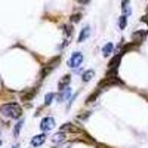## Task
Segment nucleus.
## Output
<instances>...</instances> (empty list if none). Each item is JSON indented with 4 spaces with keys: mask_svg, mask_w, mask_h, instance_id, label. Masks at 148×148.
<instances>
[{
    "mask_svg": "<svg viewBox=\"0 0 148 148\" xmlns=\"http://www.w3.org/2000/svg\"><path fill=\"white\" fill-rule=\"evenodd\" d=\"M0 114H3L5 117H10V119H19L22 111L16 104H3V105H0Z\"/></svg>",
    "mask_w": 148,
    "mask_h": 148,
    "instance_id": "nucleus-1",
    "label": "nucleus"
},
{
    "mask_svg": "<svg viewBox=\"0 0 148 148\" xmlns=\"http://www.w3.org/2000/svg\"><path fill=\"white\" fill-rule=\"evenodd\" d=\"M82 62H83V53L74 52V53L71 55V58L68 59V67H70V68H77Z\"/></svg>",
    "mask_w": 148,
    "mask_h": 148,
    "instance_id": "nucleus-2",
    "label": "nucleus"
},
{
    "mask_svg": "<svg viewBox=\"0 0 148 148\" xmlns=\"http://www.w3.org/2000/svg\"><path fill=\"white\" fill-rule=\"evenodd\" d=\"M40 127L43 132H49V130H52L55 127V120L52 117H45L40 123Z\"/></svg>",
    "mask_w": 148,
    "mask_h": 148,
    "instance_id": "nucleus-3",
    "label": "nucleus"
},
{
    "mask_svg": "<svg viewBox=\"0 0 148 148\" xmlns=\"http://www.w3.org/2000/svg\"><path fill=\"white\" fill-rule=\"evenodd\" d=\"M45 141H46V135H45V133L36 135V136L31 139V147H40Z\"/></svg>",
    "mask_w": 148,
    "mask_h": 148,
    "instance_id": "nucleus-4",
    "label": "nucleus"
},
{
    "mask_svg": "<svg viewBox=\"0 0 148 148\" xmlns=\"http://www.w3.org/2000/svg\"><path fill=\"white\" fill-rule=\"evenodd\" d=\"M58 62H59V58H53V59H52V62H51V64H49V65H47V67H46V68L42 71V77H45L46 74L51 73V71H52V70L56 67V64H58Z\"/></svg>",
    "mask_w": 148,
    "mask_h": 148,
    "instance_id": "nucleus-5",
    "label": "nucleus"
},
{
    "mask_svg": "<svg viewBox=\"0 0 148 148\" xmlns=\"http://www.w3.org/2000/svg\"><path fill=\"white\" fill-rule=\"evenodd\" d=\"M89 33H90V28H89V27H84V28L82 30L80 36H79V42H80V43H82V42H84V40L89 37Z\"/></svg>",
    "mask_w": 148,
    "mask_h": 148,
    "instance_id": "nucleus-6",
    "label": "nucleus"
},
{
    "mask_svg": "<svg viewBox=\"0 0 148 148\" xmlns=\"http://www.w3.org/2000/svg\"><path fill=\"white\" fill-rule=\"evenodd\" d=\"M144 37H145V33H142V31H136V33H133L132 39H133L135 43H141V42L144 40Z\"/></svg>",
    "mask_w": 148,
    "mask_h": 148,
    "instance_id": "nucleus-7",
    "label": "nucleus"
},
{
    "mask_svg": "<svg viewBox=\"0 0 148 148\" xmlns=\"http://www.w3.org/2000/svg\"><path fill=\"white\" fill-rule=\"evenodd\" d=\"M120 59H121V55H117V56H114L113 59H111V61H110V64H108L110 70H111V68H117L119 64H120Z\"/></svg>",
    "mask_w": 148,
    "mask_h": 148,
    "instance_id": "nucleus-8",
    "label": "nucleus"
},
{
    "mask_svg": "<svg viewBox=\"0 0 148 148\" xmlns=\"http://www.w3.org/2000/svg\"><path fill=\"white\" fill-rule=\"evenodd\" d=\"M95 76V71L93 70H88V71H86L84 74H83V76H82V79H83V82L84 83H88V82H90L92 80V77Z\"/></svg>",
    "mask_w": 148,
    "mask_h": 148,
    "instance_id": "nucleus-9",
    "label": "nucleus"
},
{
    "mask_svg": "<svg viewBox=\"0 0 148 148\" xmlns=\"http://www.w3.org/2000/svg\"><path fill=\"white\" fill-rule=\"evenodd\" d=\"M70 80H71V76H64V77H62V80L59 82V90L65 89V86L70 83Z\"/></svg>",
    "mask_w": 148,
    "mask_h": 148,
    "instance_id": "nucleus-10",
    "label": "nucleus"
},
{
    "mask_svg": "<svg viewBox=\"0 0 148 148\" xmlns=\"http://www.w3.org/2000/svg\"><path fill=\"white\" fill-rule=\"evenodd\" d=\"M111 52H113V43H107L102 47V53H104V56H108Z\"/></svg>",
    "mask_w": 148,
    "mask_h": 148,
    "instance_id": "nucleus-11",
    "label": "nucleus"
},
{
    "mask_svg": "<svg viewBox=\"0 0 148 148\" xmlns=\"http://www.w3.org/2000/svg\"><path fill=\"white\" fill-rule=\"evenodd\" d=\"M34 93H37V88H36V89H33L31 92L25 93V95H22V99H24V101H28V99H31V98H33V95H34Z\"/></svg>",
    "mask_w": 148,
    "mask_h": 148,
    "instance_id": "nucleus-12",
    "label": "nucleus"
},
{
    "mask_svg": "<svg viewBox=\"0 0 148 148\" xmlns=\"http://www.w3.org/2000/svg\"><path fill=\"white\" fill-rule=\"evenodd\" d=\"M53 98H55V93H47L46 98H45V104L46 105H51L52 101H53Z\"/></svg>",
    "mask_w": 148,
    "mask_h": 148,
    "instance_id": "nucleus-13",
    "label": "nucleus"
},
{
    "mask_svg": "<svg viewBox=\"0 0 148 148\" xmlns=\"http://www.w3.org/2000/svg\"><path fill=\"white\" fill-rule=\"evenodd\" d=\"M22 125H24V121H22V120H19V121L16 123V126H15V129H14V135H15V136H18V135H19V130H21Z\"/></svg>",
    "mask_w": 148,
    "mask_h": 148,
    "instance_id": "nucleus-14",
    "label": "nucleus"
},
{
    "mask_svg": "<svg viewBox=\"0 0 148 148\" xmlns=\"http://www.w3.org/2000/svg\"><path fill=\"white\" fill-rule=\"evenodd\" d=\"M65 130H77V129L74 127L71 123H67V125H64L62 127H61V132H65Z\"/></svg>",
    "mask_w": 148,
    "mask_h": 148,
    "instance_id": "nucleus-15",
    "label": "nucleus"
},
{
    "mask_svg": "<svg viewBox=\"0 0 148 148\" xmlns=\"http://www.w3.org/2000/svg\"><path fill=\"white\" fill-rule=\"evenodd\" d=\"M62 90H64V92L59 95V99H58V101H64L65 98H67V96L70 95V89H68V88H67V89H62Z\"/></svg>",
    "mask_w": 148,
    "mask_h": 148,
    "instance_id": "nucleus-16",
    "label": "nucleus"
},
{
    "mask_svg": "<svg viewBox=\"0 0 148 148\" xmlns=\"http://www.w3.org/2000/svg\"><path fill=\"white\" fill-rule=\"evenodd\" d=\"M119 25H120V28H121V30L126 27V15L120 16V22H119Z\"/></svg>",
    "mask_w": 148,
    "mask_h": 148,
    "instance_id": "nucleus-17",
    "label": "nucleus"
},
{
    "mask_svg": "<svg viewBox=\"0 0 148 148\" xmlns=\"http://www.w3.org/2000/svg\"><path fill=\"white\" fill-rule=\"evenodd\" d=\"M98 93H99V90H98V92H95V93H92L89 98H88V101H86V102H88V104H90V102H93V99H96V96H98Z\"/></svg>",
    "mask_w": 148,
    "mask_h": 148,
    "instance_id": "nucleus-18",
    "label": "nucleus"
},
{
    "mask_svg": "<svg viewBox=\"0 0 148 148\" xmlns=\"http://www.w3.org/2000/svg\"><path fill=\"white\" fill-rule=\"evenodd\" d=\"M123 10H125V14H130V9L127 8V0H123Z\"/></svg>",
    "mask_w": 148,
    "mask_h": 148,
    "instance_id": "nucleus-19",
    "label": "nucleus"
},
{
    "mask_svg": "<svg viewBox=\"0 0 148 148\" xmlns=\"http://www.w3.org/2000/svg\"><path fill=\"white\" fill-rule=\"evenodd\" d=\"M55 141H64V132L55 135Z\"/></svg>",
    "mask_w": 148,
    "mask_h": 148,
    "instance_id": "nucleus-20",
    "label": "nucleus"
},
{
    "mask_svg": "<svg viewBox=\"0 0 148 148\" xmlns=\"http://www.w3.org/2000/svg\"><path fill=\"white\" fill-rule=\"evenodd\" d=\"M79 21H80V14L73 15V16H71V22H79Z\"/></svg>",
    "mask_w": 148,
    "mask_h": 148,
    "instance_id": "nucleus-21",
    "label": "nucleus"
},
{
    "mask_svg": "<svg viewBox=\"0 0 148 148\" xmlns=\"http://www.w3.org/2000/svg\"><path fill=\"white\" fill-rule=\"evenodd\" d=\"M76 2H77V3H80V5H88V3L90 2V0H76Z\"/></svg>",
    "mask_w": 148,
    "mask_h": 148,
    "instance_id": "nucleus-22",
    "label": "nucleus"
},
{
    "mask_svg": "<svg viewBox=\"0 0 148 148\" xmlns=\"http://www.w3.org/2000/svg\"><path fill=\"white\" fill-rule=\"evenodd\" d=\"M65 30H67L65 33H67L68 36H70V34H73V27H65Z\"/></svg>",
    "mask_w": 148,
    "mask_h": 148,
    "instance_id": "nucleus-23",
    "label": "nucleus"
},
{
    "mask_svg": "<svg viewBox=\"0 0 148 148\" xmlns=\"http://www.w3.org/2000/svg\"><path fill=\"white\" fill-rule=\"evenodd\" d=\"M12 148H19V147H18V145H14V147H12Z\"/></svg>",
    "mask_w": 148,
    "mask_h": 148,
    "instance_id": "nucleus-24",
    "label": "nucleus"
},
{
    "mask_svg": "<svg viewBox=\"0 0 148 148\" xmlns=\"http://www.w3.org/2000/svg\"><path fill=\"white\" fill-rule=\"evenodd\" d=\"M0 145H2V141H0Z\"/></svg>",
    "mask_w": 148,
    "mask_h": 148,
    "instance_id": "nucleus-25",
    "label": "nucleus"
}]
</instances>
